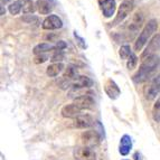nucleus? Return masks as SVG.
Here are the masks:
<instances>
[{
  "mask_svg": "<svg viewBox=\"0 0 160 160\" xmlns=\"http://www.w3.org/2000/svg\"><path fill=\"white\" fill-rule=\"evenodd\" d=\"M158 29V22L156 19H151L148 22V24L144 26V28L142 29V32H140V35L138 36L137 38L136 43H134V51L136 52H139L141 51L142 47L146 45L148 40L150 39L152 35L155 34Z\"/></svg>",
  "mask_w": 160,
  "mask_h": 160,
  "instance_id": "2",
  "label": "nucleus"
},
{
  "mask_svg": "<svg viewBox=\"0 0 160 160\" xmlns=\"http://www.w3.org/2000/svg\"><path fill=\"white\" fill-rule=\"evenodd\" d=\"M160 51V35L157 34L155 35L153 37L150 39V42L148 43L147 47L143 51V53L141 54V59L144 61V59L149 58V57H152L157 55V53Z\"/></svg>",
  "mask_w": 160,
  "mask_h": 160,
  "instance_id": "6",
  "label": "nucleus"
},
{
  "mask_svg": "<svg viewBox=\"0 0 160 160\" xmlns=\"http://www.w3.org/2000/svg\"><path fill=\"white\" fill-rule=\"evenodd\" d=\"M132 150V139L129 134H123L119 142V152L120 155L126 157Z\"/></svg>",
  "mask_w": 160,
  "mask_h": 160,
  "instance_id": "16",
  "label": "nucleus"
},
{
  "mask_svg": "<svg viewBox=\"0 0 160 160\" xmlns=\"http://www.w3.org/2000/svg\"><path fill=\"white\" fill-rule=\"evenodd\" d=\"M160 94V74H158L153 80L151 81L150 85L146 90V99L152 101V100L157 99V96Z\"/></svg>",
  "mask_w": 160,
  "mask_h": 160,
  "instance_id": "9",
  "label": "nucleus"
},
{
  "mask_svg": "<svg viewBox=\"0 0 160 160\" xmlns=\"http://www.w3.org/2000/svg\"><path fill=\"white\" fill-rule=\"evenodd\" d=\"M35 6L32 3V1H29V2H26L22 7V12L24 13H32L35 11Z\"/></svg>",
  "mask_w": 160,
  "mask_h": 160,
  "instance_id": "27",
  "label": "nucleus"
},
{
  "mask_svg": "<svg viewBox=\"0 0 160 160\" xmlns=\"http://www.w3.org/2000/svg\"><path fill=\"white\" fill-rule=\"evenodd\" d=\"M64 64L63 63H53L46 69V74L49 76V78H56L57 75L61 74L64 69Z\"/></svg>",
  "mask_w": 160,
  "mask_h": 160,
  "instance_id": "19",
  "label": "nucleus"
},
{
  "mask_svg": "<svg viewBox=\"0 0 160 160\" xmlns=\"http://www.w3.org/2000/svg\"><path fill=\"white\" fill-rule=\"evenodd\" d=\"M10 0H1V6H3L5 3H7V2H9Z\"/></svg>",
  "mask_w": 160,
  "mask_h": 160,
  "instance_id": "32",
  "label": "nucleus"
},
{
  "mask_svg": "<svg viewBox=\"0 0 160 160\" xmlns=\"http://www.w3.org/2000/svg\"><path fill=\"white\" fill-rule=\"evenodd\" d=\"M133 160H143V157H142V153L140 151H136L133 155Z\"/></svg>",
  "mask_w": 160,
  "mask_h": 160,
  "instance_id": "31",
  "label": "nucleus"
},
{
  "mask_svg": "<svg viewBox=\"0 0 160 160\" xmlns=\"http://www.w3.org/2000/svg\"><path fill=\"white\" fill-rule=\"evenodd\" d=\"M5 12H6V10L3 9V6H1V16H3V15H5Z\"/></svg>",
  "mask_w": 160,
  "mask_h": 160,
  "instance_id": "33",
  "label": "nucleus"
},
{
  "mask_svg": "<svg viewBox=\"0 0 160 160\" xmlns=\"http://www.w3.org/2000/svg\"><path fill=\"white\" fill-rule=\"evenodd\" d=\"M81 140H82L83 146L88 148H94L96 146H99L100 142H101V136L96 130L88 129L81 134Z\"/></svg>",
  "mask_w": 160,
  "mask_h": 160,
  "instance_id": "4",
  "label": "nucleus"
},
{
  "mask_svg": "<svg viewBox=\"0 0 160 160\" xmlns=\"http://www.w3.org/2000/svg\"><path fill=\"white\" fill-rule=\"evenodd\" d=\"M55 49V45H51L48 43H40L38 45H36L32 49V53L35 55H40V54L47 53V52H51Z\"/></svg>",
  "mask_w": 160,
  "mask_h": 160,
  "instance_id": "20",
  "label": "nucleus"
},
{
  "mask_svg": "<svg viewBox=\"0 0 160 160\" xmlns=\"http://www.w3.org/2000/svg\"><path fill=\"white\" fill-rule=\"evenodd\" d=\"M159 62H160V59L157 55L142 61V64L139 67L138 72H137L136 74L133 75V78H132L133 82L136 83V84H141V83L148 81V78H150V76L153 74V72L156 71L157 66L159 65Z\"/></svg>",
  "mask_w": 160,
  "mask_h": 160,
  "instance_id": "1",
  "label": "nucleus"
},
{
  "mask_svg": "<svg viewBox=\"0 0 160 160\" xmlns=\"http://www.w3.org/2000/svg\"><path fill=\"white\" fill-rule=\"evenodd\" d=\"M93 124L94 120L90 114H81L73 120V127L78 129H83V130H85V129L88 130Z\"/></svg>",
  "mask_w": 160,
  "mask_h": 160,
  "instance_id": "13",
  "label": "nucleus"
},
{
  "mask_svg": "<svg viewBox=\"0 0 160 160\" xmlns=\"http://www.w3.org/2000/svg\"><path fill=\"white\" fill-rule=\"evenodd\" d=\"M62 117L66 118V119H73L74 120L75 118H78V115L82 114V110L78 107H76L74 103L71 104H66L64 107L62 108Z\"/></svg>",
  "mask_w": 160,
  "mask_h": 160,
  "instance_id": "14",
  "label": "nucleus"
},
{
  "mask_svg": "<svg viewBox=\"0 0 160 160\" xmlns=\"http://www.w3.org/2000/svg\"><path fill=\"white\" fill-rule=\"evenodd\" d=\"M48 59V56L46 55V54H40V55H36V57H35V63L36 64H42V63H44V62H46Z\"/></svg>",
  "mask_w": 160,
  "mask_h": 160,
  "instance_id": "28",
  "label": "nucleus"
},
{
  "mask_svg": "<svg viewBox=\"0 0 160 160\" xmlns=\"http://www.w3.org/2000/svg\"><path fill=\"white\" fill-rule=\"evenodd\" d=\"M22 3L20 0H17V1H13L10 6H8V10L11 15H18L20 11L22 10Z\"/></svg>",
  "mask_w": 160,
  "mask_h": 160,
  "instance_id": "21",
  "label": "nucleus"
},
{
  "mask_svg": "<svg viewBox=\"0 0 160 160\" xmlns=\"http://www.w3.org/2000/svg\"><path fill=\"white\" fill-rule=\"evenodd\" d=\"M73 157L75 160H96V153L93 148L82 146L73 150Z\"/></svg>",
  "mask_w": 160,
  "mask_h": 160,
  "instance_id": "7",
  "label": "nucleus"
},
{
  "mask_svg": "<svg viewBox=\"0 0 160 160\" xmlns=\"http://www.w3.org/2000/svg\"><path fill=\"white\" fill-rule=\"evenodd\" d=\"M93 86V81L88 76H84V75H80L74 82L72 83L73 90H82V88H88Z\"/></svg>",
  "mask_w": 160,
  "mask_h": 160,
  "instance_id": "17",
  "label": "nucleus"
},
{
  "mask_svg": "<svg viewBox=\"0 0 160 160\" xmlns=\"http://www.w3.org/2000/svg\"><path fill=\"white\" fill-rule=\"evenodd\" d=\"M134 8V1L133 0H124L122 3L119 7V10H118L117 16H115V19L113 20V26L118 24H121V22L127 18V17L132 12Z\"/></svg>",
  "mask_w": 160,
  "mask_h": 160,
  "instance_id": "3",
  "label": "nucleus"
},
{
  "mask_svg": "<svg viewBox=\"0 0 160 160\" xmlns=\"http://www.w3.org/2000/svg\"><path fill=\"white\" fill-rule=\"evenodd\" d=\"M20 1H24L26 3V2H29V1H32V0H20Z\"/></svg>",
  "mask_w": 160,
  "mask_h": 160,
  "instance_id": "34",
  "label": "nucleus"
},
{
  "mask_svg": "<svg viewBox=\"0 0 160 160\" xmlns=\"http://www.w3.org/2000/svg\"><path fill=\"white\" fill-rule=\"evenodd\" d=\"M132 51H131V48L129 45H123L120 47V51H119V55H120L121 59H127L128 61L130 58V56L132 55Z\"/></svg>",
  "mask_w": 160,
  "mask_h": 160,
  "instance_id": "22",
  "label": "nucleus"
},
{
  "mask_svg": "<svg viewBox=\"0 0 160 160\" xmlns=\"http://www.w3.org/2000/svg\"><path fill=\"white\" fill-rule=\"evenodd\" d=\"M64 59V52L63 51H55L54 54L52 55L51 59L53 63H62V61Z\"/></svg>",
  "mask_w": 160,
  "mask_h": 160,
  "instance_id": "25",
  "label": "nucleus"
},
{
  "mask_svg": "<svg viewBox=\"0 0 160 160\" xmlns=\"http://www.w3.org/2000/svg\"><path fill=\"white\" fill-rule=\"evenodd\" d=\"M42 27L45 30H56L63 27V22L56 15H49L43 20Z\"/></svg>",
  "mask_w": 160,
  "mask_h": 160,
  "instance_id": "10",
  "label": "nucleus"
},
{
  "mask_svg": "<svg viewBox=\"0 0 160 160\" xmlns=\"http://www.w3.org/2000/svg\"><path fill=\"white\" fill-rule=\"evenodd\" d=\"M73 103L83 111V110L92 109V108L94 107V104H95V101H94V99L91 95H88V94H82V95L76 96L74 99V101H73Z\"/></svg>",
  "mask_w": 160,
  "mask_h": 160,
  "instance_id": "11",
  "label": "nucleus"
},
{
  "mask_svg": "<svg viewBox=\"0 0 160 160\" xmlns=\"http://www.w3.org/2000/svg\"><path fill=\"white\" fill-rule=\"evenodd\" d=\"M102 13L105 18H111L117 9L115 0H98Z\"/></svg>",
  "mask_w": 160,
  "mask_h": 160,
  "instance_id": "12",
  "label": "nucleus"
},
{
  "mask_svg": "<svg viewBox=\"0 0 160 160\" xmlns=\"http://www.w3.org/2000/svg\"><path fill=\"white\" fill-rule=\"evenodd\" d=\"M152 118L156 122H160V96L157 99L155 105L152 108Z\"/></svg>",
  "mask_w": 160,
  "mask_h": 160,
  "instance_id": "23",
  "label": "nucleus"
},
{
  "mask_svg": "<svg viewBox=\"0 0 160 160\" xmlns=\"http://www.w3.org/2000/svg\"><path fill=\"white\" fill-rule=\"evenodd\" d=\"M123 160H129V159H123Z\"/></svg>",
  "mask_w": 160,
  "mask_h": 160,
  "instance_id": "35",
  "label": "nucleus"
},
{
  "mask_svg": "<svg viewBox=\"0 0 160 160\" xmlns=\"http://www.w3.org/2000/svg\"><path fill=\"white\" fill-rule=\"evenodd\" d=\"M137 64H138V57H137L136 54H132L127 62V67H128L129 71H132L137 67Z\"/></svg>",
  "mask_w": 160,
  "mask_h": 160,
  "instance_id": "26",
  "label": "nucleus"
},
{
  "mask_svg": "<svg viewBox=\"0 0 160 160\" xmlns=\"http://www.w3.org/2000/svg\"><path fill=\"white\" fill-rule=\"evenodd\" d=\"M73 35H74V38H75V40H76V44H78V45L80 46L82 49H85V48H88V45H86V40L84 39L83 37H81L76 30H74V32H73Z\"/></svg>",
  "mask_w": 160,
  "mask_h": 160,
  "instance_id": "24",
  "label": "nucleus"
},
{
  "mask_svg": "<svg viewBox=\"0 0 160 160\" xmlns=\"http://www.w3.org/2000/svg\"><path fill=\"white\" fill-rule=\"evenodd\" d=\"M66 47H67V44L65 43L64 40H59V42H57V43L55 44V49H54V52L55 51H64Z\"/></svg>",
  "mask_w": 160,
  "mask_h": 160,
  "instance_id": "29",
  "label": "nucleus"
},
{
  "mask_svg": "<svg viewBox=\"0 0 160 160\" xmlns=\"http://www.w3.org/2000/svg\"><path fill=\"white\" fill-rule=\"evenodd\" d=\"M36 6H37L38 12L42 15H48L54 8L53 3L49 0H38L36 2Z\"/></svg>",
  "mask_w": 160,
  "mask_h": 160,
  "instance_id": "18",
  "label": "nucleus"
},
{
  "mask_svg": "<svg viewBox=\"0 0 160 160\" xmlns=\"http://www.w3.org/2000/svg\"><path fill=\"white\" fill-rule=\"evenodd\" d=\"M104 91H105V93H107V95L109 96L110 99L112 100L118 99L119 95L121 94V90L119 88L118 84L111 78H109L104 84Z\"/></svg>",
  "mask_w": 160,
  "mask_h": 160,
  "instance_id": "15",
  "label": "nucleus"
},
{
  "mask_svg": "<svg viewBox=\"0 0 160 160\" xmlns=\"http://www.w3.org/2000/svg\"><path fill=\"white\" fill-rule=\"evenodd\" d=\"M142 24H143V15L142 12L138 11L133 15L132 19H131V22H129L128 27H127V32L126 34L128 35V39H131V38H133V36L139 32V29L141 28Z\"/></svg>",
  "mask_w": 160,
  "mask_h": 160,
  "instance_id": "5",
  "label": "nucleus"
},
{
  "mask_svg": "<svg viewBox=\"0 0 160 160\" xmlns=\"http://www.w3.org/2000/svg\"><path fill=\"white\" fill-rule=\"evenodd\" d=\"M78 67L74 66V65H68V66L65 68V72L63 74V80H62L61 85L63 88H65L67 86L68 88L69 85L72 86V83L74 82L76 78H78Z\"/></svg>",
  "mask_w": 160,
  "mask_h": 160,
  "instance_id": "8",
  "label": "nucleus"
},
{
  "mask_svg": "<svg viewBox=\"0 0 160 160\" xmlns=\"http://www.w3.org/2000/svg\"><path fill=\"white\" fill-rule=\"evenodd\" d=\"M22 20H24V22H28V24H30L32 22H38V18H37V17L30 16V15H28L27 17H24V18H22Z\"/></svg>",
  "mask_w": 160,
  "mask_h": 160,
  "instance_id": "30",
  "label": "nucleus"
}]
</instances>
